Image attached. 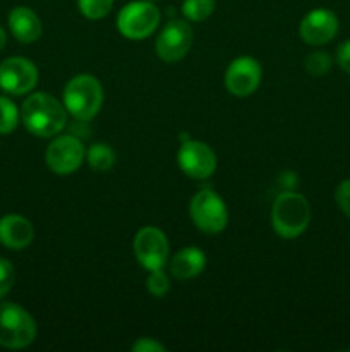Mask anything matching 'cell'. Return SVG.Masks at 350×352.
<instances>
[{
	"instance_id": "cell-15",
	"label": "cell",
	"mask_w": 350,
	"mask_h": 352,
	"mask_svg": "<svg viewBox=\"0 0 350 352\" xmlns=\"http://www.w3.org/2000/svg\"><path fill=\"white\" fill-rule=\"evenodd\" d=\"M7 21H9V30L12 36L21 43H33L41 36V21L30 7H14Z\"/></svg>"
},
{
	"instance_id": "cell-12",
	"label": "cell",
	"mask_w": 350,
	"mask_h": 352,
	"mask_svg": "<svg viewBox=\"0 0 350 352\" xmlns=\"http://www.w3.org/2000/svg\"><path fill=\"white\" fill-rule=\"evenodd\" d=\"M263 78V69L261 64L254 57L235 58L230 62V65L225 71V88L230 95L246 98L250 96L261 85Z\"/></svg>"
},
{
	"instance_id": "cell-24",
	"label": "cell",
	"mask_w": 350,
	"mask_h": 352,
	"mask_svg": "<svg viewBox=\"0 0 350 352\" xmlns=\"http://www.w3.org/2000/svg\"><path fill=\"white\" fill-rule=\"evenodd\" d=\"M335 199L343 215H347L350 219V179H345V181L340 182L335 191Z\"/></svg>"
},
{
	"instance_id": "cell-13",
	"label": "cell",
	"mask_w": 350,
	"mask_h": 352,
	"mask_svg": "<svg viewBox=\"0 0 350 352\" xmlns=\"http://www.w3.org/2000/svg\"><path fill=\"white\" fill-rule=\"evenodd\" d=\"M338 17L333 10L319 7L312 9L304 16V19L299 24V34L302 40L312 47H321L329 43L338 33Z\"/></svg>"
},
{
	"instance_id": "cell-16",
	"label": "cell",
	"mask_w": 350,
	"mask_h": 352,
	"mask_svg": "<svg viewBox=\"0 0 350 352\" xmlns=\"http://www.w3.org/2000/svg\"><path fill=\"white\" fill-rule=\"evenodd\" d=\"M206 254L199 248L189 246L177 251L170 260V274L177 280H191L205 272Z\"/></svg>"
},
{
	"instance_id": "cell-7",
	"label": "cell",
	"mask_w": 350,
	"mask_h": 352,
	"mask_svg": "<svg viewBox=\"0 0 350 352\" xmlns=\"http://www.w3.org/2000/svg\"><path fill=\"white\" fill-rule=\"evenodd\" d=\"M132 248L137 263L148 272L163 268L168 260V254H170V244H168L167 236L163 230L154 226L141 227L134 236Z\"/></svg>"
},
{
	"instance_id": "cell-28",
	"label": "cell",
	"mask_w": 350,
	"mask_h": 352,
	"mask_svg": "<svg viewBox=\"0 0 350 352\" xmlns=\"http://www.w3.org/2000/svg\"><path fill=\"white\" fill-rule=\"evenodd\" d=\"M150 2H156V0H150Z\"/></svg>"
},
{
	"instance_id": "cell-17",
	"label": "cell",
	"mask_w": 350,
	"mask_h": 352,
	"mask_svg": "<svg viewBox=\"0 0 350 352\" xmlns=\"http://www.w3.org/2000/svg\"><path fill=\"white\" fill-rule=\"evenodd\" d=\"M115 151L106 143H95L86 150V162L96 172H106L115 164Z\"/></svg>"
},
{
	"instance_id": "cell-6",
	"label": "cell",
	"mask_w": 350,
	"mask_h": 352,
	"mask_svg": "<svg viewBox=\"0 0 350 352\" xmlns=\"http://www.w3.org/2000/svg\"><path fill=\"white\" fill-rule=\"evenodd\" d=\"M189 215L201 232L220 234L229 223V208L218 192L201 189L189 203Z\"/></svg>"
},
{
	"instance_id": "cell-22",
	"label": "cell",
	"mask_w": 350,
	"mask_h": 352,
	"mask_svg": "<svg viewBox=\"0 0 350 352\" xmlns=\"http://www.w3.org/2000/svg\"><path fill=\"white\" fill-rule=\"evenodd\" d=\"M146 289L153 298H165L167 292L170 291V278L165 274L163 268L151 270L146 278Z\"/></svg>"
},
{
	"instance_id": "cell-14",
	"label": "cell",
	"mask_w": 350,
	"mask_h": 352,
	"mask_svg": "<svg viewBox=\"0 0 350 352\" xmlns=\"http://www.w3.org/2000/svg\"><path fill=\"white\" fill-rule=\"evenodd\" d=\"M34 227L26 217L9 213L0 219V244L9 250H24L33 243Z\"/></svg>"
},
{
	"instance_id": "cell-27",
	"label": "cell",
	"mask_w": 350,
	"mask_h": 352,
	"mask_svg": "<svg viewBox=\"0 0 350 352\" xmlns=\"http://www.w3.org/2000/svg\"><path fill=\"white\" fill-rule=\"evenodd\" d=\"M5 43H7V34L5 31H3V28H0V50L5 47Z\"/></svg>"
},
{
	"instance_id": "cell-20",
	"label": "cell",
	"mask_w": 350,
	"mask_h": 352,
	"mask_svg": "<svg viewBox=\"0 0 350 352\" xmlns=\"http://www.w3.org/2000/svg\"><path fill=\"white\" fill-rule=\"evenodd\" d=\"M304 65H305V71H307L309 74L316 76V78H321V76L328 74V72L331 71L333 58L331 55L326 54V52L316 50V52H311V54L305 57Z\"/></svg>"
},
{
	"instance_id": "cell-18",
	"label": "cell",
	"mask_w": 350,
	"mask_h": 352,
	"mask_svg": "<svg viewBox=\"0 0 350 352\" xmlns=\"http://www.w3.org/2000/svg\"><path fill=\"white\" fill-rule=\"evenodd\" d=\"M216 0H184L182 14L191 23H202L215 12Z\"/></svg>"
},
{
	"instance_id": "cell-25",
	"label": "cell",
	"mask_w": 350,
	"mask_h": 352,
	"mask_svg": "<svg viewBox=\"0 0 350 352\" xmlns=\"http://www.w3.org/2000/svg\"><path fill=\"white\" fill-rule=\"evenodd\" d=\"M132 351L136 352H165L167 347L161 342H158L156 339H151V337H141L137 342L132 344Z\"/></svg>"
},
{
	"instance_id": "cell-10",
	"label": "cell",
	"mask_w": 350,
	"mask_h": 352,
	"mask_svg": "<svg viewBox=\"0 0 350 352\" xmlns=\"http://www.w3.org/2000/svg\"><path fill=\"white\" fill-rule=\"evenodd\" d=\"M38 78V67L26 57H9L0 64V89L9 95H27L36 88Z\"/></svg>"
},
{
	"instance_id": "cell-5",
	"label": "cell",
	"mask_w": 350,
	"mask_h": 352,
	"mask_svg": "<svg viewBox=\"0 0 350 352\" xmlns=\"http://www.w3.org/2000/svg\"><path fill=\"white\" fill-rule=\"evenodd\" d=\"M161 12L150 0H134L126 3L117 16V30L127 40L141 41L154 33L160 26Z\"/></svg>"
},
{
	"instance_id": "cell-11",
	"label": "cell",
	"mask_w": 350,
	"mask_h": 352,
	"mask_svg": "<svg viewBox=\"0 0 350 352\" xmlns=\"http://www.w3.org/2000/svg\"><path fill=\"white\" fill-rule=\"evenodd\" d=\"M177 164L187 177L208 179L215 174L218 160L211 146L202 141L185 140L178 148Z\"/></svg>"
},
{
	"instance_id": "cell-21",
	"label": "cell",
	"mask_w": 350,
	"mask_h": 352,
	"mask_svg": "<svg viewBox=\"0 0 350 352\" xmlns=\"http://www.w3.org/2000/svg\"><path fill=\"white\" fill-rule=\"evenodd\" d=\"M113 2L115 0H78V7L86 19L98 21L112 10Z\"/></svg>"
},
{
	"instance_id": "cell-3",
	"label": "cell",
	"mask_w": 350,
	"mask_h": 352,
	"mask_svg": "<svg viewBox=\"0 0 350 352\" xmlns=\"http://www.w3.org/2000/svg\"><path fill=\"white\" fill-rule=\"evenodd\" d=\"M103 86L93 74H78L64 88V107L75 120L86 122L103 105Z\"/></svg>"
},
{
	"instance_id": "cell-23",
	"label": "cell",
	"mask_w": 350,
	"mask_h": 352,
	"mask_svg": "<svg viewBox=\"0 0 350 352\" xmlns=\"http://www.w3.org/2000/svg\"><path fill=\"white\" fill-rule=\"evenodd\" d=\"M14 280H16V270L14 265L5 258H0V301L5 298L14 287Z\"/></svg>"
},
{
	"instance_id": "cell-19",
	"label": "cell",
	"mask_w": 350,
	"mask_h": 352,
	"mask_svg": "<svg viewBox=\"0 0 350 352\" xmlns=\"http://www.w3.org/2000/svg\"><path fill=\"white\" fill-rule=\"evenodd\" d=\"M21 120V110L7 96H0V134H10Z\"/></svg>"
},
{
	"instance_id": "cell-2",
	"label": "cell",
	"mask_w": 350,
	"mask_h": 352,
	"mask_svg": "<svg viewBox=\"0 0 350 352\" xmlns=\"http://www.w3.org/2000/svg\"><path fill=\"white\" fill-rule=\"evenodd\" d=\"M311 222V206L305 196L295 191H283L271 208V226L283 239L302 236Z\"/></svg>"
},
{
	"instance_id": "cell-1",
	"label": "cell",
	"mask_w": 350,
	"mask_h": 352,
	"mask_svg": "<svg viewBox=\"0 0 350 352\" xmlns=\"http://www.w3.org/2000/svg\"><path fill=\"white\" fill-rule=\"evenodd\" d=\"M21 120L33 136L54 138L67 124V110L48 93H31L21 107Z\"/></svg>"
},
{
	"instance_id": "cell-9",
	"label": "cell",
	"mask_w": 350,
	"mask_h": 352,
	"mask_svg": "<svg viewBox=\"0 0 350 352\" xmlns=\"http://www.w3.org/2000/svg\"><path fill=\"white\" fill-rule=\"evenodd\" d=\"M192 28L187 19H170L158 33L154 50L163 62L182 60L192 47Z\"/></svg>"
},
{
	"instance_id": "cell-8",
	"label": "cell",
	"mask_w": 350,
	"mask_h": 352,
	"mask_svg": "<svg viewBox=\"0 0 350 352\" xmlns=\"http://www.w3.org/2000/svg\"><path fill=\"white\" fill-rule=\"evenodd\" d=\"M84 160V144L74 134L57 136L45 151V162H47L48 168L57 175L74 174Z\"/></svg>"
},
{
	"instance_id": "cell-26",
	"label": "cell",
	"mask_w": 350,
	"mask_h": 352,
	"mask_svg": "<svg viewBox=\"0 0 350 352\" xmlns=\"http://www.w3.org/2000/svg\"><path fill=\"white\" fill-rule=\"evenodd\" d=\"M336 64L342 67V71L350 74V40L343 41V43L336 48Z\"/></svg>"
},
{
	"instance_id": "cell-4",
	"label": "cell",
	"mask_w": 350,
	"mask_h": 352,
	"mask_svg": "<svg viewBox=\"0 0 350 352\" xmlns=\"http://www.w3.org/2000/svg\"><path fill=\"white\" fill-rule=\"evenodd\" d=\"M36 322L16 302L0 301V346L24 349L36 339Z\"/></svg>"
}]
</instances>
